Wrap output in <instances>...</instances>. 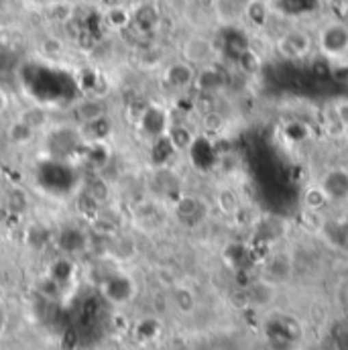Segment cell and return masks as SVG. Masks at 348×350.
Masks as SVG:
<instances>
[{"label": "cell", "mask_w": 348, "mask_h": 350, "mask_svg": "<svg viewBox=\"0 0 348 350\" xmlns=\"http://www.w3.org/2000/svg\"><path fill=\"white\" fill-rule=\"evenodd\" d=\"M318 49L326 57H347L348 55V25L343 21L326 23L318 33Z\"/></svg>", "instance_id": "1"}, {"label": "cell", "mask_w": 348, "mask_h": 350, "mask_svg": "<svg viewBox=\"0 0 348 350\" xmlns=\"http://www.w3.org/2000/svg\"><path fill=\"white\" fill-rule=\"evenodd\" d=\"M275 47H277V53L283 59H287V62H299V59H304L312 51L314 39L306 31H302V29H289V31H285L277 39Z\"/></svg>", "instance_id": "2"}, {"label": "cell", "mask_w": 348, "mask_h": 350, "mask_svg": "<svg viewBox=\"0 0 348 350\" xmlns=\"http://www.w3.org/2000/svg\"><path fill=\"white\" fill-rule=\"evenodd\" d=\"M216 55V45L212 39L208 37H202V35H193L189 39L183 41L181 45V57L196 66V68H206V66H212V59Z\"/></svg>", "instance_id": "3"}, {"label": "cell", "mask_w": 348, "mask_h": 350, "mask_svg": "<svg viewBox=\"0 0 348 350\" xmlns=\"http://www.w3.org/2000/svg\"><path fill=\"white\" fill-rule=\"evenodd\" d=\"M267 338L277 350H287L299 338V326L291 318H275L267 322Z\"/></svg>", "instance_id": "4"}, {"label": "cell", "mask_w": 348, "mask_h": 350, "mask_svg": "<svg viewBox=\"0 0 348 350\" xmlns=\"http://www.w3.org/2000/svg\"><path fill=\"white\" fill-rule=\"evenodd\" d=\"M137 285L133 281V277H129L126 273H114L112 277H108L102 285V293L108 301L122 306L129 304L135 297Z\"/></svg>", "instance_id": "5"}, {"label": "cell", "mask_w": 348, "mask_h": 350, "mask_svg": "<svg viewBox=\"0 0 348 350\" xmlns=\"http://www.w3.org/2000/svg\"><path fill=\"white\" fill-rule=\"evenodd\" d=\"M196 76H198V68L187 64L185 59H179V62H174L165 68L163 72V82L172 90H187L189 86L196 84Z\"/></svg>", "instance_id": "6"}, {"label": "cell", "mask_w": 348, "mask_h": 350, "mask_svg": "<svg viewBox=\"0 0 348 350\" xmlns=\"http://www.w3.org/2000/svg\"><path fill=\"white\" fill-rule=\"evenodd\" d=\"M318 183L324 189L328 202H347L348 200V170L345 167L326 172Z\"/></svg>", "instance_id": "7"}, {"label": "cell", "mask_w": 348, "mask_h": 350, "mask_svg": "<svg viewBox=\"0 0 348 350\" xmlns=\"http://www.w3.org/2000/svg\"><path fill=\"white\" fill-rule=\"evenodd\" d=\"M174 212L175 218L179 222H183L187 226H193L206 216V206L193 196H179L177 202H175Z\"/></svg>", "instance_id": "8"}, {"label": "cell", "mask_w": 348, "mask_h": 350, "mask_svg": "<svg viewBox=\"0 0 348 350\" xmlns=\"http://www.w3.org/2000/svg\"><path fill=\"white\" fill-rule=\"evenodd\" d=\"M168 126H170V116L159 106H149L141 114V129H143V133H147L153 139L165 135L168 133Z\"/></svg>", "instance_id": "9"}, {"label": "cell", "mask_w": 348, "mask_h": 350, "mask_svg": "<svg viewBox=\"0 0 348 350\" xmlns=\"http://www.w3.org/2000/svg\"><path fill=\"white\" fill-rule=\"evenodd\" d=\"M102 116H106V106L100 100V96H88L76 106V118L82 124H88L92 120H98Z\"/></svg>", "instance_id": "10"}, {"label": "cell", "mask_w": 348, "mask_h": 350, "mask_svg": "<svg viewBox=\"0 0 348 350\" xmlns=\"http://www.w3.org/2000/svg\"><path fill=\"white\" fill-rule=\"evenodd\" d=\"M165 135L172 141V145H174V149L177 153H187L189 147H191V143L196 141V135L189 131V126L179 124V122H170Z\"/></svg>", "instance_id": "11"}, {"label": "cell", "mask_w": 348, "mask_h": 350, "mask_svg": "<svg viewBox=\"0 0 348 350\" xmlns=\"http://www.w3.org/2000/svg\"><path fill=\"white\" fill-rule=\"evenodd\" d=\"M216 204H218V208H220L224 214H228V216H237V214L241 212V198H239V193H237L232 187H222V189H218V193H216Z\"/></svg>", "instance_id": "12"}, {"label": "cell", "mask_w": 348, "mask_h": 350, "mask_svg": "<svg viewBox=\"0 0 348 350\" xmlns=\"http://www.w3.org/2000/svg\"><path fill=\"white\" fill-rule=\"evenodd\" d=\"M196 86L200 88L202 92H206V94L216 92L218 88L222 86V76H220V72H218L216 68L206 66V68H202V70L198 72V76H196Z\"/></svg>", "instance_id": "13"}, {"label": "cell", "mask_w": 348, "mask_h": 350, "mask_svg": "<svg viewBox=\"0 0 348 350\" xmlns=\"http://www.w3.org/2000/svg\"><path fill=\"white\" fill-rule=\"evenodd\" d=\"M224 49L230 51V53L239 59V57H241L245 51H249L251 47H249V39H247L245 33H241V31H237V29H228L226 35H224Z\"/></svg>", "instance_id": "14"}, {"label": "cell", "mask_w": 348, "mask_h": 350, "mask_svg": "<svg viewBox=\"0 0 348 350\" xmlns=\"http://www.w3.org/2000/svg\"><path fill=\"white\" fill-rule=\"evenodd\" d=\"M324 234L326 239L338 247V249H348V224L347 222H326L324 224Z\"/></svg>", "instance_id": "15"}, {"label": "cell", "mask_w": 348, "mask_h": 350, "mask_svg": "<svg viewBox=\"0 0 348 350\" xmlns=\"http://www.w3.org/2000/svg\"><path fill=\"white\" fill-rule=\"evenodd\" d=\"M326 204H330V202H328L324 189L320 187V183H314V185H310L306 189V193H304V206H306L308 212H318Z\"/></svg>", "instance_id": "16"}, {"label": "cell", "mask_w": 348, "mask_h": 350, "mask_svg": "<svg viewBox=\"0 0 348 350\" xmlns=\"http://www.w3.org/2000/svg\"><path fill=\"white\" fill-rule=\"evenodd\" d=\"M59 247L66 253H78L80 249H84V234L76 228H66L59 234Z\"/></svg>", "instance_id": "17"}, {"label": "cell", "mask_w": 348, "mask_h": 350, "mask_svg": "<svg viewBox=\"0 0 348 350\" xmlns=\"http://www.w3.org/2000/svg\"><path fill=\"white\" fill-rule=\"evenodd\" d=\"M174 306L181 314H191L196 308V295L187 287H175L174 289Z\"/></svg>", "instance_id": "18"}, {"label": "cell", "mask_w": 348, "mask_h": 350, "mask_svg": "<svg viewBox=\"0 0 348 350\" xmlns=\"http://www.w3.org/2000/svg\"><path fill=\"white\" fill-rule=\"evenodd\" d=\"M247 18L255 25V27H265L267 18H269V4L263 0H251L247 6Z\"/></svg>", "instance_id": "19"}, {"label": "cell", "mask_w": 348, "mask_h": 350, "mask_svg": "<svg viewBox=\"0 0 348 350\" xmlns=\"http://www.w3.org/2000/svg\"><path fill=\"white\" fill-rule=\"evenodd\" d=\"M8 137H10V141L16 143V145H27V143L35 137V131H33L29 124H25L23 120H16V122L10 124Z\"/></svg>", "instance_id": "20"}, {"label": "cell", "mask_w": 348, "mask_h": 350, "mask_svg": "<svg viewBox=\"0 0 348 350\" xmlns=\"http://www.w3.org/2000/svg\"><path fill=\"white\" fill-rule=\"evenodd\" d=\"M18 120H23L25 124H29L33 131H39V129H43L47 124L49 116H47V112L43 108H29V110H25L18 116Z\"/></svg>", "instance_id": "21"}, {"label": "cell", "mask_w": 348, "mask_h": 350, "mask_svg": "<svg viewBox=\"0 0 348 350\" xmlns=\"http://www.w3.org/2000/svg\"><path fill=\"white\" fill-rule=\"evenodd\" d=\"M72 271H74V265L66 259H57V261L51 265V271H49V279L55 283V285H62L66 283L70 277H72Z\"/></svg>", "instance_id": "22"}, {"label": "cell", "mask_w": 348, "mask_h": 350, "mask_svg": "<svg viewBox=\"0 0 348 350\" xmlns=\"http://www.w3.org/2000/svg\"><path fill=\"white\" fill-rule=\"evenodd\" d=\"M157 18H159V14H157V10H155L151 4H143V6L133 14V21H135L139 27H143V29L155 27V25H157Z\"/></svg>", "instance_id": "23"}, {"label": "cell", "mask_w": 348, "mask_h": 350, "mask_svg": "<svg viewBox=\"0 0 348 350\" xmlns=\"http://www.w3.org/2000/svg\"><path fill=\"white\" fill-rule=\"evenodd\" d=\"M279 6L287 14H304L316 8V0H279Z\"/></svg>", "instance_id": "24"}, {"label": "cell", "mask_w": 348, "mask_h": 350, "mask_svg": "<svg viewBox=\"0 0 348 350\" xmlns=\"http://www.w3.org/2000/svg\"><path fill=\"white\" fill-rule=\"evenodd\" d=\"M108 193H110V187H108V183H106L104 179H100V177L94 179L86 189V196L92 202H96V204L106 202V200H108Z\"/></svg>", "instance_id": "25"}, {"label": "cell", "mask_w": 348, "mask_h": 350, "mask_svg": "<svg viewBox=\"0 0 348 350\" xmlns=\"http://www.w3.org/2000/svg\"><path fill=\"white\" fill-rule=\"evenodd\" d=\"M106 21H108L114 29H124V27L133 21V14H131L129 10H124V8H120V6H114V8L108 10Z\"/></svg>", "instance_id": "26"}, {"label": "cell", "mask_w": 348, "mask_h": 350, "mask_svg": "<svg viewBox=\"0 0 348 350\" xmlns=\"http://www.w3.org/2000/svg\"><path fill=\"white\" fill-rule=\"evenodd\" d=\"M332 345L336 350H348V326L338 324L332 328Z\"/></svg>", "instance_id": "27"}, {"label": "cell", "mask_w": 348, "mask_h": 350, "mask_svg": "<svg viewBox=\"0 0 348 350\" xmlns=\"http://www.w3.org/2000/svg\"><path fill=\"white\" fill-rule=\"evenodd\" d=\"M137 332H139V336L141 338H155L157 336V332H159V322L157 320H153V318H149V320H143L139 326H137Z\"/></svg>", "instance_id": "28"}, {"label": "cell", "mask_w": 348, "mask_h": 350, "mask_svg": "<svg viewBox=\"0 0 348 350\" xmlns=\"http://www.w3.org/2000/svg\"><path fill=\"white\" fill-rule=\"evenodd\" d=\"M334 112H336V120L343 124V126H347L348 129V102H336V106H334Z\"/></svg>", "instance_id": "29"}, {"label": "cell", "mask_w": 348, "mask_h": 350, "mask_svg": "<svg viewBox=\"0 0 348 350\" xmlns=\"http://www.w3.org/2000/svg\"><path fill=\"white\" fill-rule=\"evenodd\" d=\"M6 108H8V96H6V92L0 88V114H2Z\"/></svg>", "instance_id": "30"}]
</instances>
